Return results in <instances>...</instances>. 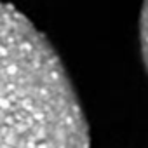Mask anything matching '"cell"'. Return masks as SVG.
Returning a JSON list of instances; mask_svg holds the SVG:
<instances>
[{
    "mask_svg": "<svg viewBox=\"0 0 148 148\" xmlns=\"http://www.w3.org/2000/svg\"><path fill=\"white\" fill-rule=\"evenodd\" d=\"M0 148H91L82 106L59 56L2 0Z\"/></svg>",
    "mask_w": 148,
    "mask_h": 148,
    "instance_id": "6da1fadb",
    "label": "cell"
},
{
    "mask_svg": "<svg viewBox=\"0 0 148 148\" xmlns=\"http://www.w3.org/2000/svg\"><path fill=\"white\" fill-rule=\"evenodd\" d=\"M139 42H141V56L148 73V0H143L141 19H139Z\"/></svg>",
    "mask_w": 148,
    "mask_h": 148,
    "instance_id": "7a4b0ae2",
    "label": "cell"
}]
</instances>
